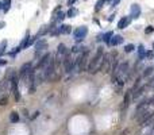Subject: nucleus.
Here are the masks:
<instances>
[{
  "label": "nucleus",
  "mask_w": 154,
  "mask_h": 135,
  "mask_svg": "<svg viewBox=\"0 0 154 135\" xmlns=\"http://www.w3.org/2000/svg\"><path fill=\"white\" fill-rule=\"evenodd\" d=\"M103 57H104V51H103V47H99V49H97V51H96V56H95V58L92 59L91 64L88 65V72H89V73H96L97 70H100Z\"/></svg>",
  "instance_id": "1"
},
{
  "label": "nucleus",
  "mask_w": 154,
  "mask_h": 135,
  "mask_svg": "<svg viewBox=\"0 0 154 135\" xmlns=\"http://www.w3.org/2000/svg\"><path fill=\"white\" fill-rule=\"evenodd\" d=\"M88 56H89V51L84 50V51H81L78 58L76 59V64H77L78 70H85L86 68H88Z\"/></svg>",
  "instance_id": "2"
},
{
  "label": "nucleus",
  "mask_w": 154,
  "mask_h": 135,
  "mask_svg": "<svg viewBox=\"0 0 154 135\" xmlns=\"http://www.w3.org/2000/svg\"><path fill=\"white\" fill-rule=\"evenodd\" d=\"M86 34H88V27L81 26V27H77V28L73 31V38H74L76 42H81V40L86 37Z\"/></svg>",
  "instance_id": "3"
},
{
  "label": "nucleus",
  "mask_w": 154,
  "mask_h": 135,
  "mask_svg": "<svg viewBox=\"0 0 154 135\" xmlns=\"http://www.w3.org/2000/svg\"><path fill=\"white\" fill-rule=\"evenodd\" d=\"M10 84H11V89L14 92V96H15V100H20V93H19V88H18V78H16L15 73H12V76H11Z\"/></svg>",
  "instance_id": "4"
},
{
  "label": "nucleus",
  "mask_w": 154,
  "mask_h": 135,
  "mask_svg": "<svg viewBox=\"0 0 154 135\" xmlns=\"http://www.w3.org/2000/svg\"><path fill=\"white\" fill-rule=\"evenodd\" d=\"M154 116V111H147V110H143V112L139 115V123L140 126H145L147 122H150Z\"/></svg>",
  "instance_id": "5"
},
{
  "label": "nucleus",
  "mask_w": 154,
  "mask_h": 135,
  "mask_svg": "<svg viewBox=\"0 0 154 135\" xmlns=\"http://www.w3.org/2000/svg\"><path fill=\"white\" fill-rule=\"evenodd\" d=\"M31 69H32L31 62H26V64L20 68V77L27 81V78H29V73L31 72Z\"/></svg>",
  "instance_id": "6"
},
{
  "label": "nucleus",
  "mask_w": 154,
  "mask_h": 135,
  "mask_svg": "<svg viewBox=\"0 0 154 135\" xmlns=\"http://www.w3.org/2000/svg\"><path fill=\"white\" fill-rule=\"evenodd\" d=\"M110 54H104L103 57V61H101V66H100V70H103L104 73L110 72V64H111V59H110Z\"/></svg>",
  "instance_id": "7"
},
{
  "label": "nucleus",
  "mask_w": 154,
  "mask_h": 135,
  "mask_svg": "<svg viewBox=\"0 0 154 135\" xmlns=\"http://www.w3.org/2000/svg\"><path fill=\"white\" fill-rule=\"evenodd\" d=\"M64 64H65V72H68V73L72 72L73 66H74V61L70 58L69 54H66V57H65V59H64Z\"/></svg>",
  "instance_id": "8"
},
{
  "label": "nucleus",
  "mask_w": 154,
  "mask_h": 135,
  "mask_svg": "<svg viewBox=\"0 0 154 135\" xmlns=\"http://www.w3.org/2000/svg\"><path fill=\"white\" fill-rule=\"evenodd\" d=\"M139 15H140L139 4H132L131 5V10H130V18H131V19H137V18H139Z\"/></svg>",
  "instance_id": "9"
},
{
  "label": "nucleus",
  "mask_w": 154,
  "mask_h": 135,
  "mask_svg": "<svg viewBox=\"0 0 154 135\" xmlns=\"http://www.w3.org/2000/svg\"><path fill=\"white\" fill-rule=\"evenodd\" d=\"M50 58H51V54L50 53H46L45 56L41 58V61L38 62V65H37V68L38 69H42V68H45L46 65H47V62L50 61Z\"/></svg>",
  "instance_id": "10"
},
{
  "label": "nucleus",
  "mask_w": 154,
  "mask_h": 135,
  "mask_svg": "<svg viewBox=\"0 0 154 135\" xmlns=\"http://www.w3.org/2000/svg\"><path fill=\"white\" fill-rule=\"evenodd\" d=\"M47 49V40L46 39H39L37 43H35V50L37 51H42Z\"/></svg>",
  "instance_id": "11"
},
{
  "label": "nucleus",
  "mask_w": 154,
  "mask_h": 135,
  "mask_svg": "<svg viewBox=\"0 0 154 135\" xmlns=\"http://www.w3.org/2000/svg\"><path fill=\"white\" fill-rule=\"evenodd\" d=\"M130 22H131V18H130V16H123V18L118 22V28H126V27L130 24Z\"/></svg>",
  "instance_id": "12"
},
{
  "label": "nucleus",
  "mask_w": 154,
  "mask_h": 135,
  "mask_svg": "<svg viewBox=\"0 0 154 135\" xmlns=\"http://www.w3.org/2000/svg\"><path fill=\"white\" fill-rule=\"evenodd\" d=\"M122 42H123V38H122L120 35H112V38H111V40H110V45L118 46V45H120Z\"/></svg>",
  "instance_id": "13"
},
{
  "label": "nucleus",
  "mask_w": 154,
  "mask_h": 135,
  "mask_svg": "<svg viewBox=\"0 0 154 135\" xmlns=\"http://www.w3.org/2000/svg\"><path fill=\"white\" fill-rule=\"evenodd\" d=\"M64 18H65V14L62 12V11H58V12L54 14V19H53V22H54V23H59V22L64 20Z\"/></svg>",
  "instance_id": "14"
},
{
  "label": "nucleus",
  "mask_w": 154,
  "mask_h": 135,
  "mask_svg": "<svg viewBox=\"0 0 154 135\" xmlns=\"http://www.w3.org/2000/svg\"><path fill=\"white\" fill-rule=\"evenodd\" d=\"M145 57H146L145 47H143V45H139V46H138V58H139V59H143Z\"/></svg>",
  "instance_id": "15"
},
{
  "label": "nucleus",
  "mask_w": 154,
  "mask_h": 135,
  "mask_svg": "<svg viewBox=\"0 0 154 135\" xmlns=\"http://www.w3.org/2000/svg\"><path fill=\"white\" fill-rule=\"evenodd\" d=\"M59 31H61V34H69L72 31V27L69 24H64V26H59Z\"/></svg>",
  "instance_id": "16"
},
{
  "label": "nucleus",
  "mask_w": 154,
  "mask_h": 135,
  "mask_svg": "<svg viewBox=\"0 0 154 135\" xmlns=\"http://www.w3.org/2000/svg\"><path fill=\"white\" fill-rule=\"evenodd\" d=\"M11 2H12V0H3V11H4V12H8V11H10Z\"/></svg>",
  "instance_id": "17"
},
{
  "label": "nucleus",
  "mask_w": 154,
  "mask_h": 135,
  "mask_svg": "<svg viewBox=\"0 0 154 135\" xmlns=\"http://www.w3.org/2000/svg\"><path fill=\"white\" fill-rule=\"evenodd\" d=\"M77 14H78V10H77V8H74V7H70V8H69V11H68V14H66V15L69 16V18H74V16L77 15Z\"/></svg>",
  "instance_id": "18"
},
{
  "label": "nucleus",
  "mask_w": 154,
  "mask_h": 135,
  "mask_svg": "<svg viewBox=\"0 0 154 135\" xmlns=\"http://www.w3.org/2000/svg\"><path fill=\"white\" fill-rule=\"evenodd\" d=\"M50 28H51V27L43 26L42 28H41V31H38V34H37V37H35V38H41V37H42L43 34H46V32H47V31H50Z\"/></svg>",
  "instance_id": "19"
},
{
  "label": "nucleus",
  "mask_w": 154,
  "mask_h": 135,
  "mask_svg": "<svg viewBox=\"0 0 154 135\" xmlns=\"http://www.w3.org/2000/svg\"><path fill=\"white\" fill-rule=\"evenodd\" d=\"M112 35H113L112 31L105 32V34L103 35V39H104V42H105V43H110V40H111V38H112Z\"/></svg>",
  "instance_id": "20"
},
{
  "label": "nucleus",
  "mask_w": 154,
  "mask_h": 135,
  "mask_svg": "<svg viewBox=\"0 0 154 135\" xmlns=\"http://www.w3.org/2000/svg\"><path fill=\"white\" fill-rule=\"evenodd\" d=\"M10 120L12 122V123H18V122H19V115H18V112H11Z\"/></svg>",
  "instance_id": "21"
},
{
  "label": "nucleus",
  "mask_w": 154,
  "mask_h": 135,
  "mask_svg": "<svg viewBox=\"0 0 154 135\" xmlns=\"http://www.w3.org/2000/svg\"><path fill=\"white\" fill-rule=\"evenodd\" d=\"M153 70H154V68H153V66H147V68L145 69V72H143V76H145V77L150 76L151 73H153Z\"/></svg>",
  "instance_id": "22"
},
{
  "label": "nucleus",
  "mask_w": 154,
  "mask_h": 135,
  "mask_svg": "<svg viewBox=\"0 0 154 135\" xmlns=\"http://www.w3.org/2000/svg\"><path fill=\"white\" fill-rule=\"evenodd\" d=\"M66 53V47H65L64 43H59L58 45V54H65Z\"/></svg>",
  "instance_id": "23"
},
{
  "label": "nucleus",
  "mask_w": 154,
  "mask_h": 135,
  "mask_svg": "<svg viewBox=\"0 0 154 135\" xmlns=\"http://www.w3.org/2000/svg\"><path fill=\"white\" fill-rule=\"evenodd\" d=\"M5 46H7V40H3L2 42V45H0V57L4 54V51H5Z\"/></svg>",
  "instance_id": "24"
},
{
  "label": "nucleus",
  "mask_w": 154,
  "mask_h": 135,
  "mask_svg": "<svg viewBox=\"0 0 154 135\" xmlns=\"http://www.w3.org/2000/svg\"><path fill=\"white\" fill-rule=\"evenodd\" d=\"M134 49H135V46H134V45H131V43H128V45L124 46V51H126V53H131V51L134 50Z\"/></svg>",
  "instance_id": "25"
},
{
  "label": "nucleus",
  "mask_w": 154,
  "mask_h": 135,
  "mask_svg": "<svg viewBox=\"0 0 154 135\" xmlns=\"http://www.w3.org/2000/svg\"><path fill=\"white\" fill-rule=\"evenodd\" d=\"M130 97H131V94H130V92H127L126 93V96H124V107H128V104H130Z\"/></svg>",
  "instance_id": "26"
},
{
  "label": "nucleus",
  "mask_w": 154,
  "mask_h": 135,
  "mask_svg": "<svg viewBox=\"0 0 154 135\" xmlns=\"http://www.w3.org/2000/svg\"><path fill=\"white\" fill-rule=\"evenodd\" d=\"M104 3H105V0H97V3H96V7H95V10L96 11H99L100 8L104 5Z\"/></svg>",
  "instance_id": "27"
},
{
  "label": "nucleus",
  "mask_w": 154,
  "mask_h": 135,
  "mask_svg": "<svg viewBox=\"0 0 154 135\" xmlns=\"http://www.w3.org/2000/svg\"><path fill=\"white\" fill-rule=\"evenodd\" d=\"M7 101H8V97L7 96L2 97V99H0V105H5V104H7Z\"/></svg>",
  "instance_id": "28"
},
{
  "label": "nucleus",
  "mask_w": 154,
  "mask_h": 135,
  "mask_svg": "<svg viewBox=\"0 0 154 135\" xmlns=\"http://www.w3.org/2000/svg\"><path fill=\"white\" fill-rule=\"evenodd\" d=\"M153 31H154V27H151V26H149V27H146V28H145L146 34H151Z\"/></svg>",
  "instance_id": "29"
},
{
  "label": "nucleus",
  "mask_w": 154,
  "mask_h": 135,
  "mask_svg": "<svg viewBox=\"0 0 154 135\" xmlns=\"http://www.w3.org/2000/svg\"><path fill=\"white\" fill-rule=\"evenodd\" d=\"M76 2H77V0H68V5H69V7H72Z\"/></svg>",
  "instance_id": "30"
},
{
  "label": "nucleus",
  "mask_w": 154,
  "mask_h": 135,
  "mask_svg": "<svg viewBox=\"0 0 154 135\" xmlns=\"http://www.w3.org/2000/svg\"><path fill=\"white\" fill-rule=\"evenodd\" d=\"M119 3H120V0H112V7H115V5H118Z\"/></svg>",
  "instance_id": "31"
},
{
  "label": "nucleus",
  "mask_w": 154,
  "mask_h": 135,
  "mask_svg": "<svg viewBox=\"0 0 154 135\" xmlns=\"http://www.w3.org/2000/svg\"><path fill=\"white\" fill-rule=\"evenodd\" d=\"M5 64H7V61H5V59H0V65H2V66H3V65H5Z\"/></svg>",
  "instance_id": "32"
},
{
  "label": "nucleus",
  "mask_w": 154,
  "mask_h": 135,
  "mask_svg": "<svg viewBox=\"0 0 154 135\" xmlns=\"http://www.w3.org/2000/svg\"><path fill=\"white\" fill-rule=\"evenodd\" d=\"M4 26H5V23H4V22H0V30H2Z\"/></svg>",
  "instance_id": "33"
},
{
  "label": "nucleus",
  "mask_w": 154,
  "mask_h": 135,
  "mask_svg": "<svg viewBox=\"0 0 154 135\" xmlns=\"http://www.w3.org/2000/svg\"><path fill=\"white\" fill-rule=\"evenodd\" d=\"M150 104H153V105H154V96L150 99Z\"/></svg>",
  "instance_id": "34"
},
{
  "label": "nucleus",
  "mask_w": 154,
  "mask_h": 135,
  "mask_svg": "<svg viewBox=\"0 0 154 135\" xmlns=\"http://www.w3.org/2000/svg\"><path fill=\"white\" fill-rule=\"evenodd\" d=\"M0 10H3V2L0 0Z\"/></svg>",
  "instance_id": "35"
},
{
  "label": "nucleus",
  "mask_w": 154,
  "mask_h": 135,
  "mask_svg": "<svg viewBox=\"0 0 154 135\" xmlns=\"http://www.w3.org/2000/svg\"><path fill=\"white\" fill-rule=\"evenodd\" d=\"M105 2H111V0H105Z\"/></svg>",
  "instance_id": "36"
},
{
  "label": "nucleus",
  "mask_w": 154,
  "mask_h": 135,
  "mask_svg": "<svg viewBox=\"0 0 154 135\" xmlns=\"http://www.w3.org/2000/svg\"><path fill=\"white\" fill-rule=\"evenodd\" d=\"M153 49H154V43H153Z\"/></svg>",
  "instance_id": "37"
}]
</instances>
